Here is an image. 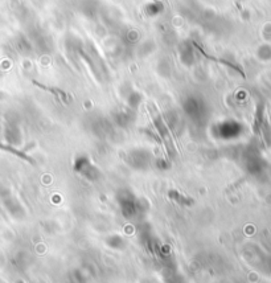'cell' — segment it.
Returning <instances> with one entry per match:
<instances>
[{"mask_svg": "<svg viewBox=\"0 0 271 283\" xmlns=\"http://www.w3.org/2000/svg\"><path fill=\"white\" fill-rule=\"evenodd\" d=\"M76 171L82 173L83 176L89 177L90 180L94 179V173H98L97 172V169L90 164V162H89L85 156L79 158V159L76 162Z\"/></svg>", "mask_w": 271, "mask_h": 283, "instance_id": "cell-1", "label": "cell"}, {"mask_svg": "<svg viewBox=\"0 0 271 283\" xmlns=\"http://www.w3.org/2000/svg\"><path fill=\"white\" fill-rule=\"evenodd\" d=\"M107 245L114 250H120L124 247V241L119 236H113V237L107 238Z\"/></svg>", "mask_w": 271, "mask_h": 283, "instance_id": "cell-3", "label": "cell"}, {"mask_svg": "<svg viewBox=\"0 0 271 283\" xmlns=\"http://www.w3.org/2000/svg\"><path fill=\"white\" fill-rule=\"evenodd\" d=\"M168 196L171 200H173L175 202H177V204H180V205L183 206H191L194 204V200H193L192 197L185 196V195L180 193L179 191H175V189L169 191Z\"/></svg>", "mask_w": 271, "mask_h": 283, "instance_id": "cell-2", "label": "cell"}]
</instances>
